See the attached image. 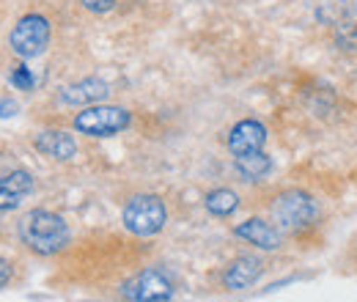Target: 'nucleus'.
Listing matches in <instances>:
<instances>
[{"label": "nucleus", "mask_w": 357, "mask_h": 302, "mask_svg": "<svg viewBox=\"0 0 357 302\" xmlns=\"http://www.w3.org/2000/svg\"><path fill=\"white\" fill-rule=\"evenodd\" d=\"M234 168L236 173L245 179V181H259L272 171V160H269L264 151H253V154H245V157H236L234 160Z\"/></svg>", "instance_id": "13"}, {"label": "nucleus", "mask_w": 357, "mask_h": 302, "mask_svg": "<svg viewBox=\"0 0 357 302\" xmlns=\"http://www.w3.org/2000/svg\"><path fill=\"white\" fill-rule=\"evenodd\" d=\"M127 302H168L174 297V280L162 269H143L121 286Z\"/></svg>", "instance_id": "6"}, {"label": "nucleus", "mask_w": 357, "mask_h": 302, "mask_svg": "<svg viewBox=\"0 0 357 302\" xmlns=\"http://www.w3.org/2000/svg\"><path fill=\"white\" fill-rule=\"evenodd\" d=\"M121 220H124V228L135 236H154L165 228L168 209L160 195H135L127 201Z\"/></svg>", "instance_id": "2"}, {"label": "nucleus", "mask_w": 357, "mask_h": 302, "mask_svg": "<svg viewBox=\"0 0 357 302\" xmlns=\"http://www.w3.org/2000/svg\"><path fill=\"white\" fill-rule=\"evenodd\" d=\"M33 192V176L28 171H11L0 176V212L17 209Z\"/></svg>", "instance_id": "10"}, {"label": "nucleus", "mask_w": 357, "mask_h": 302, "mask_svg": "<svg viewBox=\"0 0 357 302\" xmlns=\"http://www.w3.org/2000/svg\"><path fill=\"white\" fill-rule=\"evenodd\" d=\"M80 3H83V8H89L91 14H107L116 6V0H80Z\"/></svg>", "instance_id": "16"}, {"label": "nucleus", "mask_w": 357, "mask_h": 302, "mask_svg": "<svg viewBox=\"0 0 357 302\" xmlns=\"http://www.w3.org/2000/svg\"><path fill=\"white\" fill-rule=\"evenodd\" d=\"M17 113V105L11 99H0V119H11Z\"/></svg>", "instance_id": "19"}, {"label": "nucleus", "mask_w": 357, "mask_h": 302, "mask_svg": "<svg viewBox=\"0 0 357 302\" xmlns=\"http://www.w3.org/2000/svg\"><path fill=\"white\" fill-rule=\"evenodd\" d=\"M341 44L357 47V28H355V25H344V33H341Z\"/></svg>", "instance_id": "18"}, {"label": "nucleus", "mask_w": 357, "mask_h": 302, "mask_svg": "<svg viewBox=\"0 0 357 302\" xmlns=\"http://www.w3.org/2000/svg\"><path fill=\"white\" fill-rule=\"evenodd\" d=\"M272 217L283 231L300 234V231L311 228L313 222L319 220V204L303 190H289V192H280L275 198Z\"/></svg>", "instance_id": "3"}, {"label": "nucleus", "mask_w": 357, "mask_h": 302, "mask_svg": "<svg viewBox=\"0 0 357 302\" xmlns=\"http://www.w3.org/2000/svg\"><path fill=\"white\" fill-rule=\"evenodd\" d=\"M20 239L36 256H55L69 245V225L66 220L47 209H33L17 225Z\"/></svg>", "instance_id": "1"}, {"label": "nucleus", "mask_w": 357, "mask_h": 302, "mask_svg": "<svg viewBox=\"0 0 357 302\" xmlns=\"http://www.w3.org/2000/svg\"><path fill=\"white\" fill-rule=\"evenodd\" d=\"M261 275H264V261L256 259V256H239V259H234L225 266L223 286L231 289V292H239V289L253 286Z\"/></svg>", "instance_id": "9"}, {"label": "nucleus", "mask_w": 357, "mask_h": 302, "mask_svg": "<svg viewBox=\"0 0 357 302\" xmlns=\"http://www.w3.org/2000/svg\"><path fill=\"white\" fill-rule=\"evenodd\" d=\"M267 143V127L256 119H245L239 121L234 130L228 132V151L234 157H245L253 151H264Z\"/></svg>", "instance_id": "7"}, {"label": "nucleus", "mask_w": 357, "mask_h": 302, "mask_svg": "<svg viewBox=\"0 0 357 302\" xmlns=\"http://www.w3.org/2000/svg\"><path fill=\"white\" fill-rule=\"evenodd\" d=\"M33 146H36L45 157H52V160H58V163H66V160H72V157L77 154V143H75V137L63 130L39 132L36 140H33Z\"/></svg>", "instance_id": "12"}, {"label": "nucleus", "mask_w": 357, "mask_h": 302, "mask_svg": "<svg viewBox=\"0 0 357 302\" xmlns=\"http://www.w3.org/2000/svg\"><path fill=\"white\" fill-rule=\"evenodd\" d=\"M50 36H52V28H50L47 17H42V14H25L11 28L8 47L14 50V55L31 61V58H39L45 52L47 44H50Z\"/></svg>", "instance_id": "5"}, {"label": "nucleus", "mask_w": 357, "mask_h": 302, "mask_svg": "<svg viewBox=\"0 0 357 302\" xmlns=\"http://www.w3.org/2000/svg\"><path fill=\"white\" fill-rule=\"evenodd\" d=\"M234 234H236L239 239H245V242L261 248V250H278V248L283 245L280 231H278L272 222L261 220V217H250V220L239 222V225L234 228Z\"/></svg>", "instance_id": "8"}, {"label": "nucleus", "mask_w": 357, "mask_h": 302, "mask_svg": "<svg viewBox=\"0 0 357 302\" xmlns=\"http://www.w3.org/2000/svg\"><path fill=\"white\" fill-rule=\"evenodd\" d=\"M107 96H110V86L105 80H99V77H86L80 83L61 88V102L72 105V107H77V105H89L91 107V105L105 102Z\"/></svg>", "instance_id": "11"}, {"label": "nucleus", "mask_w": 357, "mask_h": 302, "mask_svg": "<svg viewBox=\"0 0 357 302\" xmlns=\"http://www.w3.org/2000/svg\"><path fill=\"white\" fill-rule=\"evenodd\" d=\"M132 116L130 110L124 107H116V105H91L86 110H80L72 121V127L80 132V135H89V137H110V135H119L130 127Z\"/></svg>", "instance_id": "4"}, {"label": "nucleus", "mask_w": 357, "mask_h": 302, "mask_svg": "<svg viewBox=\"0 0 357 302\" xmlns=\"http://www.w3.org/2000/svg\"><path fill=\"white\" fill-rule=\"evenodd\" d=\"M236 206H239V198H236L234 190H212V192L206 195V212L215 217L234 215Z\"/></svg>", "instance_id": "14"}, {"label": "nucleus", "mask_w": 357, "mask_h": 302, "mask_svg": "<svg viewBox=\"0 0 357 302\" xmlns=\"http://www.w3.org/2000/svg\"><path fill=\"white\" fill-rule=\"evenodd\" d=\"M8 80H11V86L20 88V91H33V72L28 69V66H17V69H11V75H8Z\"/></svg>", "instance_id": "15"}, {"label": "nucleus", "mask_w": 357, "mask_h": 302, "mask_svg": "<svg viewBox=\"0 0 357 302\" xmlns=\"http://www.w3.org/2000/svg\"><path fill=\"white\" fill-rule=\"evenodd\" d=\"M11 278H14V266H11L6 259H0V289H3V286H8V283H11Z\"/></svg>", "instance_id": "17"}]
</instances>
